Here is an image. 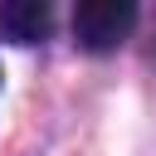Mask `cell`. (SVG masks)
Returning a JSON list of instances; mask_svg holds the SVG:
<instances>
[{"instance_id": "1", "label": "cell", "mask_w": 156, "mask_h": 156, "mask_svg": "<svg viewBox=\"0 0 156 156\" xmlns=\"http://www.w3.org/2000/svg\"><path fill=\"white\" fill-rule=\"evenodd\" d=\"M136 24V5L132 0H83L73 10V39L93 54H107L127 39V29Z\"/></svg>"}, {"instance_id": "2", "label": "cell", "mask_w": 156, "mask_h": 156, "mask_svg": "<svg viewBox=\"0 0 156 156\" xmlns=\"http://www.w3.org/2000/svg\"><path fill=\"white\" fill-rule=\"evenodd\" d=\"M54 24V10L44 0H0V39L10 44H39Z\"/></svg>"}]
</instances>
